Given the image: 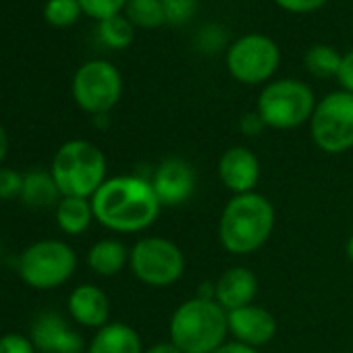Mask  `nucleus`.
Listing matches in <instances>:
<instances>
[{"instance_id":"nucleus-1","label":"nucleus","mask_w":353,"mask_h":353,"mask_svg":"<svg viewBox=\"0 0 353 353\" xmlns=\"http://www.w3.org/2000/svg\"><path fill=\"white\" fill-rule=\"evenodd\" d=\"M96 221L114 233H139L152 227L162 210L150 179L139 174L110 176L92 196Z\"/></svg>"},{"instance_id":"nucleus-2","label":"nucleus","mask_w":353,"mask_h":353,"mask_svg":"<svg viewBox=\"0 0 353 353\" xmlns=\"http://www.w3.org/2000/svg\"><path fill=\"white\" fill-rule=\"evenodd\" d=\"M276 212L266 196L258 192L233 196L219 221V241L233 256H250L270 239Z\"/></svg>"},{"instance_id":"nucleus-3","label":"nucleus","mask_w":353,"mask_h":353,"mask_svg":"<svg viewBox=\"0 0 353 353\" xmlns=\"http://www.w3.org/2000/svg\"><path fill=\"white\" fill-rule=\"evenodd\" d=\"M227 310L198 295L176 307L168 322V341L181 353H214L227 343Z\"/></svg>"},{"instance_id":"nucleus-4","label":"nucleus","mask_w":353,"mask_h":353,"mask_svg":"<svg viewBox=\"0 0 353 353\" xmlns=\"http://www.w3.org/2000/svg\"><path fill=\"white\" fill-rule=\"evenodd\" d=\"M50 172L63 198L90 200L106 181V158L92 141L71 139L57 150Z\"/></svg>"},{"instance_id":"nucleus-5","label":"nucleus","mask_w":353,"mask_h":353,"mask_svg":"<svg viewBox=\"0 0 353 353\" xmlns=\"http://www.w3.org/2000/svg\"><path fill=\"white\" fill-rule=\"evenodd\" d=\"M316 104V94L305 81L285 77L268 81L262 88L256 110L266 127L289 131L301 127L303 123H310Z\"/></svg>"},{"instance_id":"nucleus-6","label":"nucleus","mask_w":353,"mask_h":353,"mask_svg":"<svg viewBox=\"0 0 353 353\" xmlns=\"http://www.w3.org/2000/svg\"><path fill=\"white\" fill-rule=\"evenodd\" d=\"M129 268L139 283L164 289L185 274V256L174 241L150 235L135 241L129 250Z\"/></svg>"},{"instance_id":"nucleus-7","label":"nucleus","mask_w":353,"mask_h":353,"mask_svg":"<svg viewBox=\"0 0 353 353\" xmlns=\"http://www.w3.org/2000/svg\"><path fill=\"white\" fill-rule=\"evenodd\" d=\"M310 135L324 154H343L353 148V94L336 90L318 100L310 119Z\"/></svg>"},{"instance_id":"nucleus-8","label":"nucleus","mask_w":353,"mask_h":353,"mask_svg":"<svg viewBox=\"0 0 353 353\" xmlns=\"http://www.w3.org/2000/svg\"><path fill=\"white\" fill-rule=\"evenodd\" d=\"M225 65L235 81L262 85L272 79L281 65V48L264 34H245L229 44Z\"/></svg>"},{"instance_id":"nucleus-9","label":"nucleus","mask_w":353,"mask_h":353,"mask_svg":"<svg viewBox=\"0 0 353 353\" xmlns=\"http://www.w3.org/2000/svg\"><path fill=\"white\" fill-rule=\"evenodd\" d=\"M77 268L71 245L59 239H44L30 245L19 258V274L34 289H57L67 283Z\"/></svg>"},{"instance_id":"nucleus-10","label":"nucleus","mask_w":353,"mask_h":353,"mask_svg":"<svg viewBox=\"0 0 353 353\" xmlns=\"http://www.w3.org/2000/svg\"><path fill=\"white\" fill-rule=\"evenodd\" d=\"M123 94V77L108 61H90L73 77V98L77 106L94 117L108 114Z\"/></svg>"},{"instance_id":"nucleus-11","label":"nucleus","mask_w":353,"mask_h":353,"mask_svg":"<svg viewBox=\"0 0 353 353\" xmlns=\"http://www.w3.org/2000/svg\"><path fill=\"white\" fill-rule=\"evenodd\" d=\"M150 183L162 208H174L192 200L198 185V172L190 160L181 156H168L154 168Z\"/></svg>"},{"instance_id":"nucleus-12","label":"nucleus","mask_w":353,"mask_h":353,"mask_svg":"<svg viewBox=\"0 0 353 353\" xmlns=\"http://www.w3.org/2000/svg\"><path fill=\"white\" fill-rule=\"evenodd\" d=\"M32 343L42 353H83L81 334L57 312L40 314L32 324Z\"/></svg>"},{"instance_id":"nucleus-13","label":"nucleus","mask_w":353,"mask_h":353,"mask_svg":"<svg viewBox=\"0 0 353 353\" xmlns=\"http://www.w3.org/2000/svg\"><path fill=\"white\" fill-rule=\"evenodd\" d=\"M219 179L233 194H250L260 181V160L245 145H233L219 158Z\"/></svg>"},{"instance_id":"nucleus-14","label":"nucleus","mask_w":353,"mask_h":353,"mask_svg":"<svg viewBox=\"0 0 353 353\" xmlns=\"http://www.w3.org/2000/svg\"><path fill=\"white\" fill-rule=\"evenodd\" d=\"M227 314H229V334H233L235 341L241 345L258 349L270 343L276 334V318L262 305L250 303Z\"/></svg>"},{"instance_id":"nucleus-15","label":"nucleus","mask_w":353,"mask_h":353,"mask_svg":"<svg viewBox=\"0 0 353 353\" xmlns=\"http://www.w3.org/2000/svg\"><path fill=\"white\" fill-rule=\"evenodd\" d=\"M258 295V276L245 266H231L214 281V299L227 312L254 303Z\"/></svg>"},{"instance_id":"nucleus-16","label":"nucleus","mask_w":353,"mask_h":353,"mask_svg":"<svg viewBox=\"0 0 353 353\" xmlns=\"http://www.w3.org/2000/svg\"><path fill=\"white\" fill-rule=\"evenodd\" d=\"M69 314L81 326L102 328L110 316L108 295L96 285H79L69 295Z\"/></svg>"},{"instance_id":"nucleus-17","label":"nucleus","mask_w":353,"mask_h":353,"mask_svg":"<svg viewBox=\"0 0 353 353\" xmlns=\"http://www.w3.org/2000/svg\"><path fill=\"white\" fill-rule=\"evenodd\" d=\"M88 353H143L137 330L125 322H108L94 334Z\"/></svg>"},{"instance_id":"nucleus-18","label":"nucleus","mask_w":353,"mask_h":353,"mask_svg":"<svg viewBox=\"0 0 353 353\" xmlns=\"http://www.w3.org/2000/svg\"><path fill=\"white\" fill-rule=\"evenodd\" d=\"M61 190L54 181L52 172L46 170H30L23 174L21 202L30 208H52L61 202Z\"/></svg>"},{"instance_id":"nucleus-19","label":"nucleus","mask_w":353,"mask_h":353,"mask_svg":"<svg viewBox=\"0 0 353 353\" xmlns=\"http://www.w3.org/2000/svg\"><path fill=\"white\" fill-rule=\"evenodd\" d=\"M88 264L100 276H114L129 264V250L119 239H100L90 248Z\"/></svg>"},{"instance_id":"nucleus-20","label":"nucleus","mask_w":353,"mask_h":353,"mask_svg":"<svg viewBox=\"0 0 353 353\" xmlns=\"http://www.w3.org/2000/svg\"><path fill=\"white\" fill-rule=\"evenodd\" d=\"M94 219L92 200L88 198H61L57 206V223L67 235H81Z\"/></svg>"},{"instance_id":"nucleus-21","label":"nucleus","mask_w":353,"mask_h":353,"mask_svg":"<svg viewBox=\"0 0 353 353\" xmlns=\"http://www.w3.org/2000/svg\"><path fill=\"white\" fill-rule=\"evenodd\" d=\"M341 61H343V54L339 50H334L332 46L314 44L303 57V67L310 75H314L318 79H330V77L339 75Z\"/></svg>"},{"instance_id":"nucleus-22","label":"nucleus","mask_w":353,"mask_h":353,"mask_svg":"<svg viewBox=\"0 0 353 353\" xmlns=\"http://www.w3.org/2000/svg\"><path fill=\"white\" fill-rule=\"evenodd\" d=\"M123 15L139 30H158L166 23L160 0H129Z\"/></svg>"},{"instance_id":"nucleus-23","label":"nucleus","mask_w":353,"mask_h":353,"mask_svg":"<svg viewBox=\"0 0 353 353\" xmlns=\"http://www.w3.org/2000/svg\"><path fill=\"white\" fill-rule=\"evenodd\" d=\"M98 36H100L102 44H106L108 48H112V50H125V48L131 46V42L135 38V28L121 13V15H114V17H108V19L100 21Z\"/></svg>"},{"instance_id":"nucleus-24","label":"nucleus","mask_w":353,"mask_h":353,"mask_svg":"<svg viewBox=\"0 0 353 353\" xmlns=\"http://www.w3.org/2000/svg\"><path fill=\"white\" fill-rule=\"evenodd\" d=\"M79 0H48L44 7V17L54 28H69L81 15Z\"/></svg>"},{"instance_id":"nucleus-25","label":"nucleus","mask_w":353,"mask_h":353,"mask_svg":"<svg viewBox=\"0 0 353 353\" xmlns=\"http://www.w3.org/2000/svg\"><path fill=\"white\" fill-rule=\"evenodd\" d=\"M127 3L129 0H79L81 11L96 21H104L108 17L121 15Z\"/></svg>"},{"instance_id":"nucleus-26","label":"nucleus","mask_w":353,"mask_h":353,"mask_svg":"<svg viewBox=\"0 0 353 353\" xmlns=\"http://www.w3.org/2000/svg\"><path fill=\"white\" fill-rule=\"evenodd\" d=\"M166 23L170 26H183L194 19L198 11V0H160Z\"/></svg>"},{"instance_id":"nucleus-27","label":"nucleus","mask_w":353,"mask_h":353,"mask_svg":"<svg viewBox=\"0 0 353 353\" xmlns=\"http://www.w3.org/2000/svg\"><path fill=\"white\" fill-rule=\"evenodd\" d=\"M23 174L13 168H0V200L21 198Z\"/></svg>"},{"instance_id":"nucleus-28","label":"nucleus","mask_w":353,"mask_h":353,"mask_svg":"<svg viewBox=\"0 0 353 353\" xmlns=\"http://www.w3.org/2000/svg\"><path fill=\"white\" fill-rule=\"evenodd\" d=\"M198 44L204 52H216L223 48V44H227V34L221 26H206L198 34Z\"/></svg>"},{"instance_id":"nucleus-29","label":"nucleus","mask_w":353,"mask_h":353,"mask_svg":"<svg viewBox=\"0 0 353 353\" xmlns=\"http://www.w3.org/2000/svg\"><path fill=\"white\" fill-rule=\"evenodd\" d=\"M0 353H36V347L32 339L19 332H9L0 336Z\"/></svg>"},{"instance_id":"nucleus-30","label":"nucleus","mask_w":353,"mask_h":353,"mask_svg":"<svg viewBox=\"0 0 353 353\" xmlns=\"http://www.w3.org/2000/svg\"><path fill=\"white\" fill-rule=\"evenodd\" d=\"M328 0H274V5L291 15H310L320 11Z\"/></svg>"},{"instance_id":"nucleus-31","label":"nucleus","mask_w":353,"mask_h":353,"mask_svg":"<svg viewBox=\"0 0 353 353\" xmlns=\"http://www.w3.org/2000/svg\"><path fill=\"white\" fill-rule=\"evenodd\" d=\"M239 129H241V133L248 135V137H258V135L266 129V125H264L262 117L258 114V110H254V112H245V114L241 117Z\"/></svg>"},{"instance_id":"nucleus-32","label":"nucleus","mask_w":353,"mask_h":353,"mask_svg":"<svg viewBox=\"0 0 353 353\" xmlns=\"http://www.w3.org/2000/svg\"><path fill=\"white\" fill-rule=\"evenodd\" d=\"M336 79L341 83V90L353 94V50H349V52L343 54V61H341V69H339Z\"/></svg>"},{"instance_id":"nucleus-33","label":"nucleus","mask_w":353,"mask_h":353,"mask_svg":"<svg viewBox=\"0 0 353 353\" xmlns=\"http://www.w3.org/2000/svg\"><path fill=\"white\" fill-rule=\"evenodd\" d=\"M214 353H260V351L254 349V347L241 345V343H237V341H231V343H225L223 347H219Z\"/></svg>"},{"instance_id":"nucleus-34","label":"nucleus","mask_w":353,"mask_h":353,"mask_svg":"<svg viewBox=\"0 0 353 353\" xmlns=\"http://www.w3.org/2000/svg\"><path fill=\"white\" fill-rule=\"evenodd\" d=\"M143 353H181L176 349L170 341H160V343H154L152 347L143 349Z\"/></svg>"},{"instance_id":"nucleus-35","label":"nucleus","mask_w":353,"mask_h":353,"mask_svg":"<svg viewBox=\"0 0 353 353\" xmlns=\"http://www.w3.org/2000/svg\"><path fill=\"white\" fill-rule=\"evenodd\" d=\"M7 152H9V135H7L5 127H3V125H0V162H3V160H5Z\"/></svg>"},{"instance_id":"nucleus-36","label":"nucleus","mask_w":353,"mask_h":353,"mask_svg":"<svg viewBox=\"0 0 353 353\" xmlns=\"http://www.w3.org/2000/svg\"><path fill=\"white\" fill-rule=\"evenodd\" d=\"M345 256H347V260L353 264V233H351V237H349L347 243H345Z\"/></svg>"}]
</instances>
